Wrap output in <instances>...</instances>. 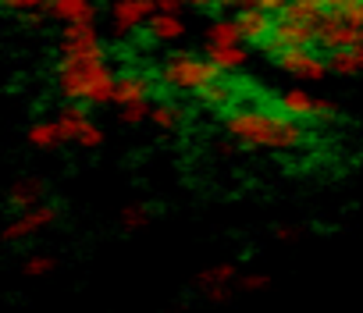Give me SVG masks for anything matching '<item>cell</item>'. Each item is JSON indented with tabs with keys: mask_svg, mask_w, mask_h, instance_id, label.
Returning <instances> with one entry per match:
<instances>
[{
	"mask_svg": "<svg viewBox=\"0 0 363 313\" xmlns=\"http://www.w3.org/2000/svg\"><path fill=\"white\" fill-rule=\"evenodd\" d=\"M225 128H228V135H235L239 142L257 146V149H299L310 139L303 121L271 114L264 107H239V110H232Z\"/></svg>",
	"mask_w": 363,
	"mask_h": 313,
	"instance_id": "1",
	"label": "cell"
},
{
	"mask_svg": "<svg viewBox=\"0 0 363 313\" xmlns=\"http://www.w3.org/2000/svg\"><path fill=\"white\" fill-rule=\"evenodd\" d=\"M114 72L107 68V57H93V61H68L61 57L57 64V89L68 103H114Z\"/></svg>",
	"mask_w": 363,
	"mask_h": 313,
	"instance_id": "2",
	"label": "cell"
},
{
	"mask_svg": "<svg viewBox=\"0 0 363 313\" xmlns=\"http://www.w3.org/2000/svg\"><path fill=\"white\" fill-rule=\"evenodd\" d=\"M225 72L207 61V57H196V54H171L160 61L157 68V79L167 86V89H178V93H200L203 86L218 82Z\"/></svg>",
	"mask_w": 363,
	"mask_h": 313,
	"instance_id": "3",
	"label": "cell"
},
{
	"mask_svg": "<svg viewBox=\"0 0 363 313\" xmlns=\"http://www.w3.org/2000/svg\"><path fill=\"white\" fill-rule=\"evenodd\" d=\"M317 43V25L306 22H274L271 36L264 40V50L278 57L281 50H310Z\"/></svg>",
	"mask_w": 363,
	"mask_h": 313,
	"instance_id": "4",
	"label": "cell"
},
{
	"mask_svg": "<svg viewBox=\"0 0 363 313\" xmlns=\"http://www.w3.org/2000/svg\"><path fill=\"white\" fill-rule=\"evenodd\" d=\"M61 50L68 61H93V57H107L104 43L96 36L93 25H65L61 33Z\"/></svg>",
	"mask_w": 363,
	"mask_h": 313,
	"instance_id": "5",
	"label": "cell"
},
{
	"mask_svg": "<svg viewBox=\"0 0 363 313\" xmlns=\"http://www.w3.org/2000/svg\"><path fill=\"white\" fill-rule=\"evenodd\" d=\"M54 221H57V207H54V203H40V207L18 214L15 221H8L0 235H4V242H22V239H33L36 232H43V228L54 224Z\"/></svg>",
	"mask_w": 363,
	"mask_h": 313,
	"instance_id": "6",
	"label": "cell"
},
{
	"mask_svg": "<svg viewBox=\"0 0 363 313\" xmlns=\"http://www.w3.org/2000/svg\"><path fill=\"white\" fill-rule=\"evenodd\" d=\"M317 43H320L324 50H331V54H338V50H352V47L359 43V29L349 25L342 15L328 11V15L317 22Z\"/></svg>",
	"mask_w": 363,
	"mask_h": 313,
	"instance_id": "7",
	"label": "cell"
},
{
	"mask_svg": "<svg viewBox=\"0 0 363 313\" xmlns=\"http://www.w3.org/2000/svg\"><path fill=\"white\" fill-rule=\"evenodd\" d=\"M153 15H157L153 0H114V4H111V22H114V29L121 36L139 29V25H150Z\"/></svg>",
	"mask_w": 363,
	"mask_h": 313,
	"instance_id": "8",
	"label": "cell"
},
{
	"mask_svg": "<svg viewBox=\"0 0 363 313\" xmlns=\"http://www.w3.org/2000/svg\"><path fill=\"white\" fill-rule=\"evenodd\" d=\"M278 107H281L285 118H296V121H303V118H328V114H331V103L320 100V96H310L306 89H289V93H281Z\"/></svg>",
	"mask_w": 363,
	"mask_h": 313,
	"instance_id": "9",
	"label": "cell"
},
{
	"mask_svg": "<svg viewBox=\"0 0 363 313\" xmlns=\"http://www.w3.org/2000/svg\"><path fill=\"white\" fill-rule=\"evenodd\" d=\"M285 72H292V75H299V79H324L331 68H328V61L324 57H317L313 50H281L278 57H274Z\"/></svg>",
	"mask_w": 363,
	"mask_h": 313,
	"instance_id": "10",
	"label": "cell"
},
{
	"mask_svg": "<svg viewBox=\"0 0 363 313\" xmlns=\"http://www.w3.org/2000/svg\"><path fill=\"white\" fill-rule=\"evenodd\" d=\"M50 15L65 25H93L96 4L93 0H50Z\"/></svg>",
	"mask_w": 363,
	"mask_h": 313,
	"instance_id": "11",
	"label": "cell"
},
{
	"mask_svg": "<svg viewBox=\"0 0 363 313\" xmlns=\"http://www.w3.org/2000/svg\"><path fill=\"white\" fill-rule=\"evenodd\" d=\"M43 196H47V186H43L40 178H26V182H18V186L8 193V207H11V210H18V214H26V210H33V207L47 203Z\"/></svg>",
	"mask_w": 363,
	"mask_h": 313,
	"instance_id": "12",
	"label": "cell"
},
{
	"mask_svg": "<svg viewBox=\"0 0 363 313\" xmlns=\"http://www.w3.org/2000/svg\"><path fill=\"white\" fill-rule=\"evenodd\" d=\"M150 100V79L146 75H121L114 86V103L118 107H132V103H146Z\"/></svg>",
	"mask_w": 363,
	"mask_h": 313,
	"instance_id": "13",
	"label": "cell"
},
{
	"mask_svg": "<svg viewBox=\"0 0 363 313\" xmlns=\"http://www.w3.org/2000/svg\"><path fill=\"white\" fill-rule=\"evenodd\" d=\"M57 132H61V142H79V132L89 125V114L82 110V103H65L57 110Z\"/></svg>",
	"mask_w": 363,
	"mask_h": 313,
	"instance_id": "14",
	"label": "cell"
},
{
	"mask_svg": "<svg viewBox=\"0 0 363 313\" xmlns=\"http://www.w3.org/2000/svg\"><path fill=\"white\" fill-rule=\"evenodd\" d=\"M239 29H242V36L246 40H267L271 36V29H274V22H271V15L267 11H260V8H246V11H239Z\"/></svg>",
	"mask_w": 363,
	"mask_h": 313,
	"instance_id": "15",
	"label": "cell"
},
{
	"mask_svg": "<svg viewBox=\"0 0 363 313\" xmlns=\"http://www.w3.org/2000/svg\"><path fill=\"white\" fill-rule=\"evenodd\" d=\"M211 110H225V107H232L235 103V96H239V89L232 86V82H225V79H218V82H211V86H203L200 93H196Z\"/></svg>",
	"mask_w": 363,
	"mask_h": 313,
	"instance_id": "16",
	"label": "cell"
},
{
	"mask_svg": "<svg viewBox=\"0 0 363 313\" xmlns=\"http://www.w3.org/2000/svg\"><path fill=\"white\" fill-rule=\"evenodd\" d=\"M324 15H328V11L317 8V4H310V0H292V4H285V8L278 11V22H306V25H317Z\"/></svg>",
	"mask_w": 363,
	"mask_h": 313,
	"instance_id": "17",
	"label": "cell"
},
{
	"mask_svg": "<svg viewBox=\"0 0 363 313\" xmlns=\"http://www.w3.org/2000/svg\"><path fill=\"white\" fill-rule=\"evenodd\" d=\"M26 139H29V146H36V149H57V146H61L57 121H54V118H50V121H33L29 132H26Z\"/></svg>",
	"mask_w": 363,
	"mask_h": 313,
	"instance_id": "18",
	"label": "cell"
},
{
	"mask_svg": "<svg viewBox=\"0 0 363 313\" xmlns=\"http://www.w3.org/2000/svg\"><path fill=\"white\" fill-rule=\"evenodd\" d=\"M150 33H153V40L171 43V40H178L182 33H186V22H182V15H153L150 18Z\"/></svg>",
	"mask_w": 363,
	"mask_h": 313,
	"instance_id": "19",
	"label": "cell"
},
{
	"mask_svg": "<svg viewBox=\"0 0 363 313\" xmlns=\"http://www.w3.org/2000/svg\"><path fill=\"white\" fill-rule=\"evenodd\" d=\"M242 29H239V22H214L211 29H207V43H214V47H242Z\"/></svg>",
	"mask_w": 363,
	"mask_h": 313,
	"instance_id": "20",
	"label": "cell"
},
{
	"mask_svg": "<svg viewBox=\"0 0 363 313\" xmlns=\"http://www.w3.org/2000/svg\"><path fill=\"white\" fill-rule=\"evenodd\" d=\"M203 57L214 61L221 72H232V68H239V64L246 61V50H242V47H214V43H207Z\"/></svg>",
	"mask_w": 363,
	"mask_h": 313,
	"instance_id": "21",
	"label": "cell"
},
{
	"mask_svg": "<svg viewBox=\"0 0 363 313\" xmlns=\"http://www.w3.org/2000/svg\"><path fill=\"white\" fill-rule=\"evenodd\" d=\"M328 68H331L335 75H356V72H363V50H359V47L338 50V54L328 61Z\"/></svg>",
	"mask_w": 363,
	"mask_h": 313,
	"instance_id": "22",
	"label": "cell"
},
{
	"mask_svg": "<svg viewBox=\"0 0 363 313\" xmlns=\"http://www.w3.org/2000/svg\"><path fill=\"white\" fill-rule=\"evenodd\" d=\"M178 121H182V110L174 103H153L150 107V125H157V128H178Z\"/></svg>",
	"mask_w": 363,
	"mask_h": 313,
	"instance_id": "23",
	"label": "cell"
},
{
	"mask_svg": "<svg viewBox=\"0 0 363 313\" xmlns=\"http://www.w3.org/2000/svg\"><path fill=\"white\" fill-rule=\"evenodd\" d=\"M200 281L211 288V285H232V281H239V271H235V263H214V267H207L203 274H200Z\"/></svg>",
	"mask_w": 363,
	"mask_h": 313,
	"instance_id": "24",
	"label": "cell"
},
{
	"mask_svg": "<svg viewBox=\"0 0 363 313\" xmlns=\"http://www.w3.org/2000/svg\"><path fill=\"white\" fill-rule=\"evenodd\" d=\"M4 11H15V15H33V11H47L50 15V0H0Z\"/></svg>",
	"mask_w": 363,
	"mask_h": 313,
	"instance_id": "25",
	"label": "cell"
},
{
	"mask_svg": "<svg viewBox=\"0 0 363 313\" xmlns=\"http://www.w3.org/2000/svg\"><path fill=\"white\" fill-rule=\"evenodd\" d=\"M54 267H57V260L47 256V253H36V256L26 260V274H29V278H43V274H50Z\"/></svg>",
	"mask_w": 363,
	"mask_h": 313,
	"instance_id": "26",
	"label": "cell"
},
{
	"mask_svg": "<svg viewBox=\"0 0 363 313\" xmlns=\"http://www.w3.org/2000/svg\"><path fill=\"white\" fill-rule=\"evenodd\" d=\"M146 221H150V210H146V207H139V203H135V207H128V210L121 214V224H125L128 232H139Z\"/></svg>",
	"mask_w": 363,
	"mask_h": 313,
	"instance_id": "27",
	"label": "cell"
},
{
	"mask_svg": "<svg viewBox=\"0 0 363 313\" xmlns=\"http://www.w3.org/2000/svg\"><path fill=\"white\" fill-rule=\"evenodd\" d=\"M121 121H125V125H143V121H150V103L121 107Z\"/></svg>",
	"mask_w": 363,
	"mask_h": 313,
	"instance_id": "28",
	"label": "cell"
},
{
	"mask_svg": "<svg viewBox=\"0 0 363 313\" xmlns=\"http://www.w3.org/2000/svg\"><path fill=\"white\" fill-rule=\"evenodd\" d=\"M100 142H104V128L89 121V125H86V128L79 132V146H86V149H96Z\"/></svg>",
	"mask_w": 363,
	"mask_h": 313,
	"instance_id": "29",
	"label": "cell"
},
{
	"mask_svg": "<svg viewBox=\"0 0 363 313\" xmlns=\"http://www.w3.org/2000/svg\"><path fill=\"white\" fill-rule=\"evenodd\" d=\"M267 281H271V278H267V274H246V278H239V281H235V285H239V288H242V292H257V288H264V285H267Z\"/></svg>",
	"mask_w": 363,
	"mask_h": 313,
	"instance_id": "30",
	"label": "cell"
},
{
	"mask_svg": "<svg viewBox=\"0 0 363 313\" xmlns=\"http://www.w3.org/2000/svg\"><path fill=\"white\" fill-rule=\"evenodd\" d=\"M342 18H345L349 25H356V29H363V0H356V4H349V8L342 11Z\"/></svg>",
	"mask_w": 363,
	"mask_h": 313,
	"instance_id": "31",
	"label": "cell"
},
{
	"mask_svg": "<svg viewBox=\"0 0 363 313\" xmlns=\"http://www.w3.org/2000/svg\"><path fill=\"white\" fill-rule=\"evenodd\" d=\"M153 11L157 15H178L182 11V0H153Z\"/></svg>",
	"mask_w": 363,
	"mask_h": 313,
	"instance_id": "32",
	"label": "cell"
},
{
	"mask_svg": "<svg viewBox=\"0 0 363 313\" xmlns=\"http://www.w3.org/2000/svg\"><path fill=\"white\" fill-rule=\"evenodd\" d=\"M285 4H292V0H257V8H260V11H267V15H278Z\"/></svg>",
	"mask_w": 363,
	"mask_h": 313,
	"instance_id": "33",
	"label": "cell"
},
{
	"mask_svg": "<svg viewBox=\"0 0 363 313\" xmlns=\"http://www.w3.org/2000/svg\"><path fill=\"white\" fill-rule=\"evenodd\" d=\"M182 4H193V8H232V0H182Z\"/></svg>",
	"mask_w": 363,
	"mask_h": 313,
	"instance_id": "34",
	"label": "cell"
},
{
	"mask_svg": "<svg viewBox=\"0 0 363 313\" xmlns=\"http://www.w3.org/2000/svg\"><path fill=\"white\" fill-rule=\"evenodd\" d=\"M278 239H296V228H278Z\"/></svg>",
	"mask_w": 363,
	"mask_h": 313,
	"instance_id": "35",
	"label": "cell"
},
{
	"mask_svg": "<svg viewBox=\"0 0 363 313\" xmlns=\"http://www.w3.org/2000/svg\"><path fill=\"white\" fill-rule=\"evenodd\" d=\"M310 4H317V8H324V11H328V0H310Z\"/></svg>",
	"mask_w": 363,
	"mask_h": 313,
	"instance_id": "36",
	"label": "cell"
},
{
	"mask_svg": "<svg viewBox=\"0 0 363 313\" xmlns=\"http://www.w3.org/2000/svg\"><path fill=\"white\" fill-rule=\"evenodd\" d=\"M356 47H359V50H363V29H359V43H356Z\"/></svg>",
	"mask_w": 363,
	"mask_h": 313,
	"instance_id": "37",
	"label": "cell"
}]
</instances>
